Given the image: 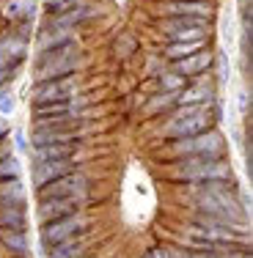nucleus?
I'll return each mask as SVG.
<instances>
[{
    "label": "nucleus",
    "instance_id": "obj_14",
    "mask_svg": "<svg viewBox=\"0 0 253 258\" xmlns=\"http://www.w3.org/2000/svg\"><path fill=\"white\" fill-rule=\"evenodd\" d=\"M75 41V33L72 28H53V30H44L39 36V50L47 52V50H58V47H66Z\"/></svg>",
    "mask_w": 253,
    "mask_h": 258
},
{
    "label": "nucleus",
    "instance_id": "obj_19",
    "mask_svg": "<svg viewBox=\"0 0 253 258\" xmlns=\"http://www.w3.org/2000/svg\"><path fill=\"white\" fill-rule=\"evenodd\" d=\"M0 242L11 250V253H28L30 250V242L25 236V231H14V228H0Z\"/></svg>",
    "mask_w": 253,
    "mask_h": 258
},
{
    "label": "nucleus",
    "instance_id": "obj_30",
    "mask_svg": "<svg viewBox=\"0 0 253 258\" xmlns=\"http://www.w3.org/2000/svg\"><path fill=\"white\" fill-rule=\"evenodd\" d=\"M154 258H171L168 250H154Z\"/></svg>",
    "mask_w": 253,
    "mask_h": 258
},
{
    "label": "nucleus",
    "instance_id": "obj_7",
    "mask_svg": "<svg viewBox=\"0 0 253 258\" xmlns=\"http://www.w3.org/2000/svg\"><path fill=\"white\" fill-rule=\"evenodd\" d=\"M75 94H77L75 77H58V80H47V83H39V88L33 91V102H36V104L69 102Z\"/></svg>",
    "mask_w": 253,
    "mask_h": 258
},
{
    "label": "nucleus",
    "instance_id": "obj_29",
    "mask_svg": "<svg viewBox=\"0 0 253 258\" xmlns=\"http://www.w3.org/2000/svg\"><path fill=\"white\" fill-rule=\"evenodd\" d=\"M17 146H20V151H28V143H25V135L17 132Z\"/></svg>",
    "mask_w": 253,
    "mask_h": 258
},
{
    "label": "nucleus",
    "instance_id": "obj_10",
    "mask_svg": "<svg viewBox=\"0 0 253 258\" xmlns=\"http://www.w3.org/2000/svg\"><path fill=\"white\" fill-rule=\"evenodd\" d=\"M28 55V44L20 36H3L0 39V69H14Z\"/></svg>",
    "mask_w": 253,
    "mask_h": 258
},
{
    "label": "nucleus",
    "instance_id": "obj_25",
    "mask_svg": "<svg viewBox=\"0 0 253 258\" xmlns=\"http://www.w3.org/2000/svg\"><path fill=\"white\" fill-rule=\"evenodd\" d=\"M179 104H184V102H190V104H212V91L209 88H193V91H187V94H179Z\"/></svg>",
    "mask_w": 253,
    "mask_h": 258
},
{
    "label": "nucleus",
    "instance_id": "obj_9",
    "mask_svg": "<svg viewBox=\"0 0 253 258\" xmlns=\"http://www.w3.org/2000/svg\"><path fill=\"white\" fill-rule=\"evenodd\" d=\"M69 124V121H66ZM66 124H53V126H39L33 135L36 146H47V143H72L75 138L83 135V129H72Z\"/></svg>",
    "mask_w": 253,
    "mask_h": 258
},
{
    "label": "nucleus",
    "instance_id": "obj_15",
    "mask_svg": "<svg viewBox=\"0 0 253 258\" xmlns=\"http://www.w3.org/2000/svg\"><path fill=\"white\" fill-rule=\"evenodd\" d=\"M36 0H0V17L3 20H25L33 17Z\"/></svg>",
    "mask_w": 253,
    "mask_h": 258
},
{
    "label": "nucleus",
    "instance_id": "obj_11",
    "mask_svg": "<svg viewBox=\"0 0 253 258\" xmlns=\"http://www.w3.org/2000/svg\"><path fill=\"white\" fill-rule=\"evenodd\" d=\"M163 11L171 17H201V20H209L212 6L204 3V0H171V3L163 6Z\"/></svg>",
    "mask_w": 253,
    "mask_h": 258
},
{
    "label": "nucleus",
    "instance_id": "obj_1",
    "mask_svg": "<svg viewBox=\"0 0 253 258\" xmlns=\"http://www.w3.org/2000/svg\"><path fill=\"white\" fill-rule=\"evenodd\" d=\"M174 181H190V184H207V181H228L231 179V165L220 157H190L174 165L171 170Z\"/></svg>",
    "mask_w": 253,
    "mask_h": 258
},
{
    "label": "nucleus",
    "instance_id": "obj_21",
    "mask_svg": "<svg viewBox=\"0 0 253 258\" xmlns=\"http://www.w3.org/2000/svg\"><path fill=\"white\" fill-rule=\"evenodd\" d=\"M47 255L50 258H80L83 255V247L75 244V239H69V242H61V244L47 247Z\"/></svg>",
    "mask_w": 253,
    "mask_h": 258
},
{
    "label": "nucleus",
    "instance_id": "obj_23",
    "mask_svg": "<svg viewBox=\"0 0 253 258\" xmlns=\"http://www.w3.org/2000/svg\"><path fill=\"white\" fill-rule=\"evenodd\" d=\"M179 94H163V96H154V99H149V104H146V115H157V113H165V110H171L176 104Z\"/></svg>",
    "mask_w": 253,
    "mask_h": 258
},
{
    "label": "nucleus",
    "instance_id": "obj_17",
    "mask_svg": "<svg viewBox=\"0 0 253 258\" xmlns=\"http://www.w3.org/2000/svg\"><path fill=\"white\" fill-rule=\"evenodd\" d=\"M0 206H25V187L20 179L0 181Z\"/></svg>",
    "mask_w": 253,
    "mask_h": 258
},
{
    "label": "nucleus",
    "instance_id": "obj_16",
    "mask_svg": "<svg viewBox=\"0 0 253 258\" xmlns=\"http://www.w3.org/2000/svg\"><path fill=\"white\" fill-rule=\"evenodd\" d=\"M75 157V146L72 143H47V146H36L33 159L36 162H50V159H72Z\"/></svg>",
    "mask_w": 253,
    "mask_h": 258
},
{
    "label": "nucleus",
    "instance_id": "obj_20",
    "mask_svg": "<svg viewBox=\"0 0 253 258\" xmlns=\"http://www.w3.org/2000/svg\"><path fill=\"white\" fill-rule=\"evenodd\" d=\"M171 41H201L207 36V28H165Z\"/></svg>",
    "mask_w": 253,
    "mask_h": 258
},
{
    "label": "nucleus",
    "instance_id": "obj_2",
    "mask_svg": "<svg viewBox=\"0 0 253 258\" xmlns=\"http://www.w3.org/2000/svg\"><path fill=\"white\" fill-rule=\"evenodd\" d=\"M77 69V44L58 47V50H47L39 55V63H36V77L39 83L47 80H58V77H72Z\"/></svg>",
    "mask_w": 253,
    "mask_h": 258
},
{
    "label": "nucleus",
    "instance_id": "obj_13",
    "mask_svg": "<svg viewBox=\"0 0 253 258\" xmlns=\"http://www.w3.org/2000/svg\"><path fill=\"white\" fill-rule=\"evenodd\" d=\"M209 66H212V55L207 50H198L193 55H184V58H179L174 63V72L182 77H193V75H201V72H207Z\"/></svg>",
    "mask_w": 253,
    "mask_h": 258
},
{
    "label": "nucleus",
    "instance_id": "obj_5",
    "mask_svg": "<svg viewBox=\"0 0 253 258\" xmlns=\"http://www.w3.org/2000/svg\"><path fill=\"white\" fill-rule=\"evenodd\" d=\"M88 195V179L83 173H66L61 179H55L44 187H39V201H55V198H75L83 201Z\"/></svg>",
    "mask_w": 253,
    "mask_h": 258
},
{
    "label": "nucleus",
    "instance_id": "obj_3",
    "mask_svg": "<svg viewBox=\"0 0 253 258\" xmlns=\"http://www.w3.org/2000/svg\"><path fill=\"white\" fill-rule=\"evenodd\" d=\"M212 126V115H209L207 104H187L184 110H179L174 118L168 121V126L163 129L171 140L179 138H193V135H201Z\"/></svg>",
    "mask_w": 253,
    "mask_h": 258
},
{
    "label": "nucleus",
    "instance_id": "obj_27",
    "mask_svg": "<svg viewBox=\"0 0 253 258\" xmlns=\"http://www.w3.org/2000/svg\"><path fill=\"white\" fill-rule=\"evenodd\" d=\"M165 28H207V20H201V17H174V20H168Z\"/></svg>",
    "mask_w": 253,
    "mask_h": 258
},
{
    "label": "nucleus",
    "instance_id": "obj_31",
    "mask_svg": "<svg viewBox=\"0 0 253 258\" xmlns=\"http://www.w3.org/2000/svg\"><path fill=\"white\" fill-rule=\"evenodd\" d=\"M3 138H6V124L0 121V140H3Z\"/></svg>",
    "mask_w": 253,
    "mask_h": 258
},
{
    "label": "nucleus",
    "instance_id": "obj_22",
    "mask_svg": "<svg viewBox=\"0 0 253 258\" xmlns=\"http://www.w3.org/2000/svg\"><path fill=\"white\" fill-rule=\"evenodd\" d=\"M201 50V41H171L168 44V50H165V55L168 58H184V55H193V52H198Z\"/></svg>",
    "mask_w": 253,
    "mask_h": 258
},
{
    "label": "nucleus",
    "instance_id": "obj_24",
    "mask_svg": "<svg viewBox=\"0 0 253 258\" xmlns=\"http://www.w3.org/2000/svg\"><path fill=\"white\" fill-rule=\"evenodd\" d=\"M20 173H22V165H20V159L17 157H3L0 159V181H9V179H20Z\"/></svg>",
    "mask_w": 253,
    "mask_h": 258
},
{
    "label": "nucleus",
    "instance_id": "obj_12",
    "mask_svg": "<svg viewBox=\"0 0 253 258\" xmlns=\"http://www.w3.org/2000/svg\"><path fill=\"white\" fill-rule=\"evenodd\" d=\"M80 201L75 198H55V201H39V220L41 223H50V220H61L69 217L77 212Z\"/></svg>",
    "mask_w": 253,
    "mask_h": 258
},
{
    "label": "nucleus",
    "instance_id": "obj_26",
    "mask_svg": "<svg viewBox=\"0 0 253 258\" xmlns=\"http://www.w3.org/2000/svg\"><path fill=\"white\" fill-rule=\"evenodd\" d=\"M184 85H187V77L176 75V72H168V75L160 77V88H163L165 94H176V91H182Z\"/></svg>",
    "mask_w": 253,
    "mask_h": 258
},
{
    "label": "nucleus",
    "instance_id": "obj_8",
    "mask_svg": "<svg viewBox=\"0 0 253 258\" xmlns=\"http://www.w3.org/2000/svg\"><path fill=\"white\" fill-rule=\"evenodd\" d=\"M66 173H75V157H72V159H50V162H36V168H33V181H36V187H44V184L61 179V176H66Z\"/></svg>",
    "mask_w": 253,
    "mask_h": 258
},
{
    "label": "nucleus",
    "instance_id": "obj_4",
    "mask_svg": "<svg viewBox=\"0 0 253 258\" xmlns=\"http://www.w3.org/2000/svg\"><path fill=\"white\" fill-rule=\"evenodd\" d=\"M220 149H223V138H220V132H215V129H207V132L193 135V138L171 140L168 157H176V159H190V157H220Z\"/></svg>",
    "mask_w": 253,
    "mask_h": 258
},
{
    "label": "nucleus",
    "instance_id": "obj_18",
    "mask_svg": "<svg viewBox=\"0 0 253 258\" xmlns=\"http://www.w3.org/2000/svg\"><path fill=\"white\" fill-rule=\"evenodd\" d=\"M25 225H28L25 206H0V228L25 231Z\"/></svg>",
    "mask_w": 253,
    "mask_h": 258
},
{
    "label": "nucleus",
    "instance_id": "obj_6",
    "mask_svg": "<svg viewBox=\"0 0 253 258\" xmlns=\"http://www.w3.org/2000/svg\"><path fill=\"white\" fill-rule=\"evenodd\" d=\"M85 228V220L80 214H69V217H61V220H50V223H41V244L53 247V244H61V242H69L75 239L80 231Z\"/></svg>",
    "mask_w": 253,
    "mask_h": 258
},
{
    "label": "nucleus",
    "instance_id": "obj_28",
    "mask_svg": "<svg viewBox=\"0 0 253 258\" xmlns=\"http://www.w3.org/2000/svg\"><path fill=\"white\" fill-rule=\"evenodd\" d=\"M0 113H3V115L14 113V96L6 94V91H0Z\"/></svg>",
    "mask_w": 253,
    "mask_h": 258
}]
</instances>
